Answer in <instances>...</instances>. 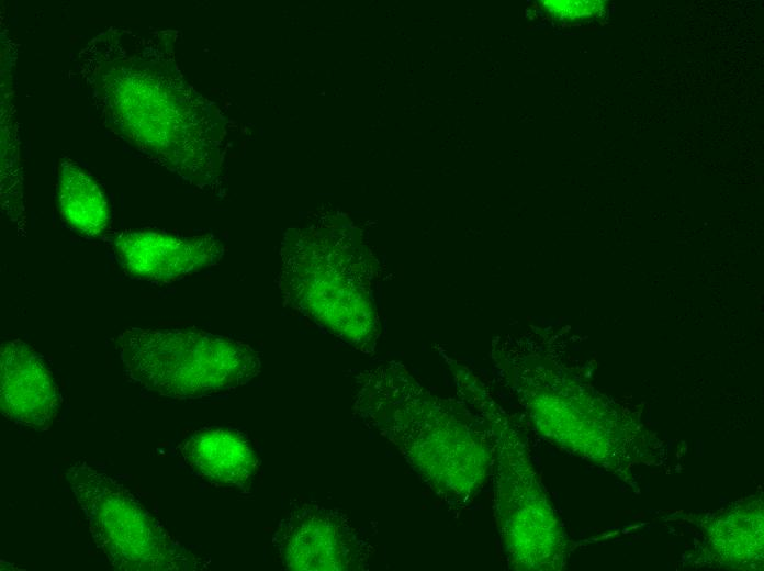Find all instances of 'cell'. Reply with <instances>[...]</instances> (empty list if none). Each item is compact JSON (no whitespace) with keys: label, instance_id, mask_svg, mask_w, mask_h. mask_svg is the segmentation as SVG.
I'll return each instance as SVG.
<instances>
[{"label":"cell","instance_id":"6da1fadb","mask_svg":"<svg viewBox=\"0 0 764 571\" xmlns=\"http://www.w3.org/2000/svg\"><path fill=\"white\" fill-rule=\"evenodd\" d=\"M353 417L392 443L418 479L456 516L491 475V451L473 412L426 390L400 363L379 365L358 380Z\"/></svg>","mask_w":764,"mask_h":571},{"label":"cell","instance_id":"7a4b0ae2","mask_svg":"<svg viewBox=\"0 0 764 571\" xmlns=\"http://www.w3.org/2000/svg\"><path fill=\"white\" fill-rule=\"evenodd\" d=\"M460 383L490 447L494 518L510 567H561L562 531L538 486L516 425L475 380L465 374Z\"/></svg>","mask_w":764,"mask_h":571},{"label":"cell","instance_id":"3957f363","mask_svg":"<svg viewBox=\"0 0 764 571\" xmlns=\"http://www.w3.org/2000/svg\"><path fill=\"white\" fill-rule=\"evenodd\" d=\"M127 378L173 399H196L246 384L261 368L250 345L191 328L130 327L116 338Z\"/></svg>","mask_w":764,"mask_h":571},{"label":"cell","instance_id":"277c9868","mask_svg":"<svg viewBox=\"0 0 764 571\" xmlns=\"http://www.w3.org/2000/svg\"><path fill=\"white\" fill-rule=\"evenodd\" d=\"M290 240L278 282L285 303L321 329L362 351L379 336L367 268L323 232Z\"/></svg>","mask_w":764,"mask_h":571},{"label":"cell","instance_id":"5b68a950","mask_svg":"<svg viewBox=\"0 0 764 571\" xmlns=\"http://www.w3.org/2000/svg\"><path fill=\"white\" fill-rule=\"evenodd\" d=\"M70 488L98 548L124 571L206 569L210 561L176 539L117 480L85 461L69 467Z\"/></svg>","mask_w":764,"mask_h":571},{"label":"cell","instance_id":"8992f818","mask_svg":"<svg viewBox=\"0 0 764 571\" xmlns=\"http://www.w3.org/2000/svg\"><path fill=\"white\" fill-rule=\"evenodd\" d=\"M282 566L289 570H363L372 546L342 512L303 503L283 517L272 537Z\"/></svg>","mask_w":764,"mask_h":571},{"label":"cell","instance_id":"52a82bcc","mask_svg":"<svg viewBox=\"0 0 764 571\" xmlns=\"http://www.w3.org/2000/svg\"><path fill=\"white\" fill-rule=\"evenodd\" d=\"M122 268L132 277L168 283L220 261L223 246L210 236L177 237L158 232H125L113 239Z\"/></svg>","mask_w":764,"mask_h":571},{"label":"cell","instance_id":"ba28073f","mask_svg":"<svg viewBox=\"0 0 764 571\" xmlns=\"http://www.w3.org/2000/svg\"><path fill=\"white\" fill-rule=\"evenodd\" d=\"M1 412L13 423L46 430L58 407V389L44 360L27 344L13 339L0 348Z\"/></svg>","mask_w":764,"mask_h":571},{"label":"cell","instance_id":"9c48e42d","mask_svg":"<svg viewBox=\"0 0 764 571\" xmlns=\"http://www.w3.org/2000/svg\"><path fill=\"white\" fill-rule=\"evenodd\" d=\"M176 451L192 473L222 486L248 489L258 471V458L247 436L229 427L198 429Z\"/></svg>","mask_w":764,"mask_h":571},{"label":"cell","instance_id":"30bf717a","mask_svg":"<svg viewBox=\"0 0 764 571\" xmlns=\"http://www.w3.org/2000/svg\"><path fill=\"white\" fill-rule=\"evenodd\" d=\"M57 197L59 212L77 233L96 237L109 224V206L98 183L76 163L64 159L59 166Z\"/></svg>","mask_w":764,"mask_h":571},{"label":"cell","instance_id":"8fae6325","mask_svg":"<svg viewBox=\"0 0 764 571\" xmlns=\"http://www.w3.org/2000/svg\"><path fill=\"white\" fill-rule=\"evenodd\" d=\"M604 1H544L546 13L566 22H582L600 16L605 12Z\"/></svg>","mask_w":764,"mask_h":571}]
</instances>
